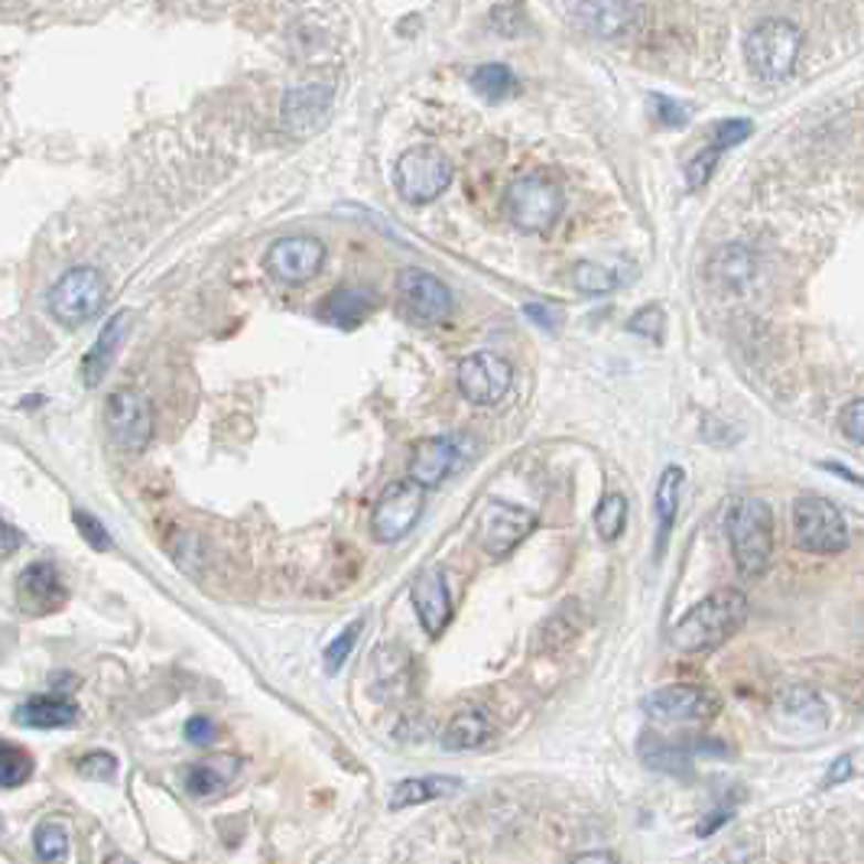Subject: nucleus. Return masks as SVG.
Returning a JSON list of instances; mask_svg holds the SVG:
<instances>
[{
	"label": "nucleus",
	"mask_w": 864,
	"mask_h": 864,
	"mask_svg": "<svg viewBox=\"0 0 864 864\" xmlns=\"http://www.w3.org/2000/svg\"><path fill=\"white\" fill-rule=\"evenodd\" d=\"M326 267V244L312 234H292L280 237L270 250H267V270L274 280L299 287L309 284L312 277H319V270Z\"/></svg>",
	"instance_id": "nucleus-12"
},
{
	"label": "nucleus",
	"mask_w": 864,
	"mask_h": 864,
	"mask_svg": "<svg viewBox=\"0 0 864 864\" xmlns=\"http://www.w3.org/2000/svg\"><path fill=\"white\" fill-rule=\"evenodd\" d=\"M526 312V319H533V322H540L543 329H556V316H553V309H546V306H540V302H533V306H526L523 309Z\"/></svg>",
	"instance_id": "nucleus-45"
},
{
	"label": "nucleus",
	"mask_w": 864,
	"mask_h": 864,
	"mask_svg": "<svg viewBox=\"0 0 864 864\" xmlns=\"http://www.w3.org/2000/svg\"><path fill=\"white\" fill-rule=\"evenodd\" d=\"M105 429L115 446L140 452L153 439V406L140 391H115L105 404Z\"/></svg>",
	"instance_id": "nucleus-10"
},
{
	"label": "nucleus",
	"mask_w": 864,
	"mask_h": 864,
	"mask_svg": "<svg viewBox=\"0 0 864 864\" xmlns=\"http://www.w3.org/2000/svg\"><path fill=\"white\" fill-rule=\"evenodd\" d=\"M397 296L416 322H442L452 312L449 287L439 277H433L419 267H404L397 274Z\"/></svg>",
	"instance_id": "nucleus-15"
},
{
	"label": "nucleus",
	"mask_w": 864,
	"mask_h": 864,
	"mask_svg": "<svg viewBox=\"0 0 864 864\" xmlns=\"http://www.w3.org/2000/svg\"><path fill=\"white\" fill-rule=\"evenodd\" d=\"M394 179H397V192L404 202L426 205V202H436L449 189L452 163L436 147H413L401 157Z\"/></svg>",
	"instance_id": "nucleus-7"
},
{
	"label": "nucleus",
	"mask_w": 864,
	"mask_h": 864,
	"mask_svg": "<svg viewBox=\"0 0 864 864\" xmlns=\"http://www.w3.org/2000/svg\"><path fill=\"white\" fill-rule=\"evenodd\" d=\"M849 774H852V760H849V757H839V760H835V764H832V770H829V777H825V783H829V787H832V783H835V780H845V777H849Z\"/></svg>",
	"instance_id": "nucleus-47"
},
{
	"label": "nucleus",
	"mask_w": 864,
	"mask_h": 864,
	"mask_svg": "<svg viewBox=\"0 0 864 864\" xmlns=\"http://www.w3.org/2000/svg\"><path fill=\"white\" fill-rule=\"evenodd\" d=\"M842 433L858 446L864 442V401L862 397H855L852 404L842 409Z\"/></svg>",
	"instance_id": "nucleus-42"
},
{
	"label": "nucleus",
	"mask_w": 864,
	"mask_h": 864,
	"mask_svg": "<svg viewBox=\"0 0 864 864\" xmlns=\"http://www.w3.org/2000/svg\"><path fill=\"white\" fill-rule=\"evenodd\" d=\"M625 270H618L615 264H598V260H585L573 270V280L582 292H611L625 284Z\"/></svg>",
	"instance_id": "nucleus-31"
},
{
	"label": "nucleus",
	"mask_w": 864,
	"mask_h": 864,
	"mask_svg": "<svg viewBox=\"0 0 864 864\" xmlns=\"http://www.w3.org/2000/svg\"><path fill=\"white\" fill-rule=\"evenodd\" d=\"M185 738H189L192 745H209V742H215V725H212L205 715H195V718H189V725H185Z\"/></svg>",
	"instance_id": "nucleus-44"
},
{
	"label": "nucleus",
	"mask_w": 864,
	"mask_h": 864,
	"mask_svg": "<svg viewBox=\"0 0 864 864\" xmlns=\"http://www.w3.org/2000/svg\"><path fill=\"white\" fill-rule=\"evenodd\" d=\"M335 98V85L332 82H302L296 88H289L284 95V127L296 137H306L312 130H319V124L329 117Z\"/></svg>",
	"instance_id": "nucleus-16"
},
{
	"label": "nucleus",
	"mask_w": 864,
	"mask_h": 864,
	"mask_svg": "<svg viewBox=\"0 0 864 864\" xmlns=\"http://www.w3.org/2000/svg\"><path fill=\"white\" fill-rule=\"evenodd\" d=\"M371 309H374V292L361 287H342L329 292V299L322 302L319 312L339 329H354L371 316Z\"/></svg>",
	"instance_id": "nucleus-27"
},
{
	"label": "nucleus",
	"mask_w": 864,
	"mask_h": 864,
	"mask_svg": "<svg viewBox=\"0 0 864 864\" xmlns=\"http://www.w3.org/2000/svg\"><path fill=\"white\" fill-rule=\"evenodd\" d=\"M409 598H413V608H416L423 631L429 637L442 634L449 618H452V595H449L442 569H426V573L413 578Z\"/></svg>",
	"instance_id": "nucleus-18"
},
{
	"label": "nucleus",
	"mask_w": 864,
	"mask_h": 864,
	"mask_svg": "<svg viewBox=\"0 0 864 864\" xmlns=\"http://www.w3.org/2000/svg\"><path fill=\"white\" fill-rule=\"evenodd\" d=\"M793 540L807 553H842L849 546V526L842 511L819 494H803L793 501Z\"/></svg>",
	"instance_id": "nucleus-6"
},
{
	"label": "nucleus",
	"mask_w": 864,
	"mask_h": 864,
	"mask_svg": "<svg viewBox=\"0 0 864 864\" xmlns=\"http://www.w3.org/2000/svg\"><path fill=\"white\" fill-rule=\"evenodd\" d=\"M573 864H618L608 852H585V855H578Z\"/></svg>",
	"instance_id": "nucleus-48"
},
{
	"label": "nucleus",
	"mask_w": 864,
	"mask_h": 864,
	"mask_svg": "<svg viewBox=\"0 0 864 864\" xmlns=\"http://www.w3.org/2000/svg\"><path fill=\"white\" fill-rule=\"evenodd\" d=\"M650 102H653V115H657V120H660L663 127H683L692 117L690 105L673 102V98H666V95H653Z\"/></svg>",
	"instance_id": "nucleus-41"
},
{
	"label": "nucleus",
	"mask_w": 864,
	"mask_h": 864,
	"mask_svg": "<svg viewBox=\"0 0 864 864\" xmlns=\"http://www.w3.org/2000/svg\"><path fill=\"white\" fill-rule=\"evenodd\" d=\"M718 150L715 147H705V150H698L695 157L690 160V167H686V179H690V185L692 189H702L708 179H712V173H715V167H718Z\"/></svg>",
	"instance_id": "nucleus-40"
},
{
	"label": "nucleus",
	"mask_w": 864,
	"mask_h": 864,
	"mask_svg": "<svg viewBox=\"0 0 864 864\" xmlns=\"http://www.w3.org/2000/svg\"><path fill=\"white\" fill-rule=\"evenodd\" d=\"M13 722L17 725H26V728H68L78 722V705L62 698V695H33L30 702H23L17 712H13Z\"/></svg>",
	"instance_id": "nucleus-23"
},
{
	"label": "nucleus",
	"mask_w": 864,
	"mask_h": 864,
	"mask_svg": "<svg viewBox=\"0 0 864 864\" xmlns=\"http://www.w3.org/2000/svg\"><path fill=\"white\" fill-rule=\"evenodd\" d=\"M426 508V491L416 488L413 481H394L384 488V494L374 504L371 514V530L381 543H397L416 526Z\"/></svg>",
	"instance_id": "nucleus-11"
},
{
	"label": "nucleus",
	"mask_w": 864,
	"mask_h": 864,
	"mask_svg": "<svg viewBox=\"0 0 864 864\" xmlns=\"http://www.w3.org/2000/svg\"><path fill=\"white\" fill-rule=\"evenodd\" d=\"M625 523H628V498L618 494V491L605 494V498L598 501V508H595V526H598V536H601L605 543H615V540H621Z\"/></svg>",
	"instance_id": "nucleus-30"
},
{
	"label": "nucleus",
	"mask_w": 864,
	"mask_h": 864,
	"mask_svg": "<svg viewBox=\"0 0 864 864\" xmlns=\"http://www.w3.org/2000/svg\"><path fill=\"white\" fill-rule=\"evenodd\" d=\"M75 770L85 777V780H115L117 774V760L115 754H108V750H92V754H85L78 764H75Z\"/></svg>",
	"instance_id": "nucleus-37"
},
{
	"label": "nucleus",
	"mask_w": 864,
	"mask_h": 864,
	"mask_svg": "<svg viewBox=\"0 0 864 864\" xmlns=\"http://www.w3.org/2000/svg\"><path fill=\"white\" fill-rule=\"evenodd\" d=\"M459 787L456 777H409L404 783H397V790L391 793V809H406L439 800L446 793H452Z\"/></svg>",
	"instance_id": "nucleus-29"
},
{
	"label": "nucleus",
	"mask_w": 864,
	"mask_h": 864,
	"mask_svg": "<svg viewBox=\"0 0 864 864\" xmlns=\"http://www.w3.org/2000/svg\"><path fill=\"white\" fill-rule=\"evenodd\" d=\"M582 628H585V611L576 598H569L556 608V615L546 618V625L540 628V637H536V647L543 653H556V650L569 647L582 634Z\"/></svg>",
	"instance_id": "nucleus-28"
},
{
	"label": "nucleus",
	"mask_w": 864,
	"mask_h": 864,
	"mask_svg": "<svg viewBox=\"0 0 864 864\" xmlns=\"http://www.w3.org/2000/svg\"><path fill=\"white\" fill-rule=\"evenodd\" d=\"M237 770H241V760L234 754L205 757V760H199L185 770V790L192 797H215L237 777Z\"/></svg>",
	"instance_id": "nucleus-24"
},
{
	"label": "nucleus",
	"mask_w": 864,
	"mask_h": 864,
	"mask_svg": "<svg viewBox=\"0 0 864 864\" xmlns=\"http://www.w3.org/2000/svg\"><path fill=\"white\" fill-rule=\"evenodd\" d=\"M127 326H130V312H127V309H124V312H115V316L105 322L98 342L88 348V354L82 358V381H85L88 387H98V384L105 381V374L111 371L117 351L124 345Z\"/></svg>",
	"instance_id": "nucleus-21"
},
{
	"label": "nucleus",
	"mask_w": 864,
	"mask_h": 864,
	"mask_svg": "<svg viewBox=\"0 0 864 864\" xmlns=\"http://www.w3.org/2000/svg\"><path fill=\"white\" fill-rule=\"evenodd\" d=\"M563 189L550 173H526L514 179L504 192L508 218L526 234H546L563 218Z\"/></svg>",
	"instance_id": "nucleus-3"
},
{
	"label": "nucleus",
	"mask_w": 864,
	"mask_h": 864,
	"mask_svg": "<svg viewBox=\"0 0 864 864\" xmlns=\"http://www.w3.org/2000/svg\"><path fill=\"white\" fill-rule=\"evenodd\" d=\"M708 277L722 289H745L754 280V254L742 244H725L708 260Z\"/></svg>",
	"instance_id": "nucleus-26"
},
{
	"label": "nucleus",
	"mask_w": 864,
	"mask_h": 864,
	"mask_svg": "<svg viewBox=\"0 0 864 864\" xmlns=\"http://www.w3.org/2000/svg\"><path fill=\"white\" fill-rule=\"evenodd\" d=\"M825 705L807 686H793L774 702V722L787 732H822L825 728Z\"/></svg>",
	"instance_id": "nucleus-20"
},
{
	"label": "nucleus",
	"mask_w": 864,
	"mask_h": 864,
	"mask_svg": "<svg viewBox=\"0 0 864 864\" xmlns=\"http://www.w3.org/2000/svg\"><path fill=\"white\" fill-rule=\"evenodd\" d=\"M471 85L478 88V95H484L488 102H504L518 92V82L511 75L508 65H481L471 75Z\"/></svg>",
	"instance_id": "nucleus-32"
},
{
	"label": "nucleus",
	"mask_w": 864,
	"mask_h": 864,
	"mask_svg": "<svg viewBox=\"0 0 864 864\" xmlns=\"http://www.w3.org/2000/svg\"><path fill=\"white\" fill-rule=\"evenodd\" d=\"M108 302V280L95 267H72L50 289V312L65 329H82Z\"/></svg>",
	"instance_id": "nucleus-5"
},
{
	"label": "nucleus",
	"mask_w": 864,
	"mask_h": 864,
	"mask_svg": "<svg viewBox=\"0 0 864 864\" xmlns=\"http://www.w3.org/2000/svg\"><path fill=\"white\" fill-rule=\"evenodd\" d=\"M750 130H754V124H750L748 117H732V120H722V124L715 127V134H712V147H715L718 153H725V150L738 147L742 140H748Z\"/></svg>",
	"instance_id": "nucleus-36"
},
{
	"label": "nucleus",
	"mask_w": 864,
	"mask_h": 864,
	"mask_svg": "<svg viewBox=\"0 0 864 864\" xmlns=\"http://www.w3.org/2000/svg\"><path fill=\"white\" fill-rule=\"evenodd\" d=\"M722 708L718 695L705 686H692V683H680V686H663V690L650 692L643 698V712L653 722H673V725H695V722H708L715 718Z\"/></svg>",
	"instance_id": "nucleus-9"
},
{
	"label": "nucleus",
	"mask_w": 864,
	"mask_h": 864,
	"mask_svg": "<svg viewBox=\"0 0 864 864\" xmlns=\"http://www.w3.org/2000/svg\"><path fill=\"white\" fill-rule=\"evenodd\" d=\"M511 384H514V367L494 351H474L459 364V391L468 404H501Z\"/></svg>",
	"instance_id": "nucleus-8"
},
{
	"label": "nucleus",
	"mask_w": 864,
	"mask_h": 864,
	"mask_svg": "<svg viewBox=\"0 0 864 864\" xmlns=\"http://www.w3.org/2000/svg\"><path fill=\"white\" fill-rule=\"evenodd\" d=\"M33 777V757L30 750L0 742V790H13Z\"/></svg>",
	"instance_id": "nucleus-33"
},
{
	"label": "nucleus",
	"mask_w": 864,
	"mask_h": 864,
	"mask_svg": "<svg viewBox=\"0 0 864 864\" xmlns=\"http://www.w3.org/2000/svg\"><path fill=\"white\" fill-rule=\"evenodd\" d=\"M683 488H686V471L680 465H666L660 481H657V498H653V511H657V556L663 553V546L670 540V530L676 523Z\"/></svg>",
	"instance_id": "nucleus-22"
},
{
	"label": "nucleus",
	"mask_w": 864,
	"mask_h": 864,
	"mask_svg": "<svg viewBox=\"0 0 864 864\" xmlns=\"http://www.w3.org/2000/svg\"><path fill=\"white\" fill-rule=\"evenodd\" d=\"M75 520V530L82 533V540L92 546V550H98V553H105V550H111V533L105 530V523L102 520H95L88 511H75L72 514Z\"/></svg>",
	"instance_id": "nucleus-38"
},
{
	"label": "nucleus",
	"mask_w": 864,
	"mask_h": 864,
	"mask_svg": "<svg viewBox=\"0 0 864 864\" xmlns=\"http://www.w3.org/2000/svg\"><path fill=\"white\" fill-rule=\"evenodd\" d=\"M33 849H36V855H40L43 862H65V855H68V835H65V829L56 825V822H43V825L33 832Z\"/></svg>",
	"instance_id": "nucleus-34"
},
{
	"label": "nucleus",
	"mask_w": 864,
	"mask_h": 864,
	"mask_svg": "<svg viewBox=\"0 0 864 864\" xmlns=\"http://www.w3.org/2000/svg\"><path fill=\"white\" fill-rule=\"evenodd\" d=\"M358 637H361V621H354L348 631H342V634L326 647V670H329V673H339V670H342V663L348 660V653L354 650Z\"/></svg>",
	"instance_id": "nucleus-39"
},
{
	"label": "nucleus",
	"mask_w": 864,
	"mask_h": 864,
	"mask_svg": "<svg viewBox=\"0 0 864 864\" xmlns=\"http://www.w3.org/2000/svg\"><path fill=\"white\" fill-rule=\"evenodd\" d=\"M800 46H803V30L790 20L774 17L750 30L745 40V58L757 78L783 82L800 58Z\"/></svg>",
	"instance_id": "nucleus-4"
},
{
	"label": "nucleus",
	"mask_w": 864,
	"mask_h": 864,
	"mask_svg": "<svg viewBox=\"0 0 864 864\" xmlns=\"http://www.w3.org/2000/svg\"><path fill=\"white\" fill-rule=\"evenodd\" d=\"M728 540L742 573L760 576L774 553V514L764 498L745 494L728 511Z\"/></svg>",
	"instance_id": "nucleus-2"
},
{
	"label": "nucleus",
	"mask_w": 864,
	"mask_h": 864,
	"mask_svg": "<svg viewBox=\"0 0 864 864\" xmlns=\"http://www.w3.org/2000/svg\"><path fill=\"white\" fill-rule=\"evenodd\" d=\"M23 543H26V536H23L10 520L0 518V559H10Z\"/></svg>",
	"instance_id": "nucleus-43"
},
{
	"label": "nucleus",
	"mask_w": 864,
	"mask_h": 864,
	"mask_svg": "<svg viewBox=\"0 0 864 864\" xmlns=\"http://www.w3.org/2000/svg\"><path fill=\"white\" fill-rule=\"evenodd\" d=\"M108 864H134V862H130V858H124V855H115V858H111Z\"/></svg>",
	"instance_id": "nucleus-49"
},
{
	"label": "nucleus",
	"mask_w": 864,
	"mask_h": 864,
	"mask_svg": "<svg viewBox=\"0 0 864 864\" xmlns=\"http://www.w3.org/2000/svg\"><path fill=\"white\" fill-rule=\"evenodd\" d=\"M745 621H748V598L735 588H722L705 595L673 625L670 643L680 653H705L732 640Z\"/></svg>",
	"instance_id": "nucleus-1"
},
{
	"label": "nucleus",
	"mask_w": 864,
	"mask_h": 864,
	"mask_svg": "<svg viewBox=\"0 0 864 864\" xmlns=\"http://www.w3.org/2000/svg\"><path fill=\"white\" fill-rule=\"evenodd\" d=\"M459 465V442L436 436V439H423L416 442L413 456H409V481L416 488H436L446 481L449 471H456Z\"/></svg>",
	"instance_id": "nucleus-19"
},
{
	"label": "nucleus",
	"mask_w": 864,
	"mask_h": 864,
	"mask_svg": "<svg viewBox=\"0 0 864 864\" xmlns=\"http://www.w3.org/2000/svg\"><path fill=\"white\" fill-rule=\"evenodd\" d=\"M65 601H68V588L53 563H33L17 578V605L33 618L53 615Z\"/></svg>",
	"instance_id": "nucleus-17"
},
{
	"label": "nucleus",
	"mask_w": 864,
	"mask_h": 864,
	"mask_svg": "<svg viewBox=\"0 0 864 864\" xmlns=\"http://www.w3.org/2000/svg\"><path fill=\"white\" fill-rule=\"evenodd\" d=\"M491 732H494V725H491L488 712L478 708V705H468V708H461V712H456V715L449 718V725H446V732H442V748H478V745H484V742L491 738Z\"/></svg>",
	"instance_id": "nucleus-25"
},
{
	"label": "nucleus",
	"mask_w": 864,
	"mask_h": 864,
	"mask_svg": "<svg viewBox=\"0 0 864 864\" xmlns=\"http://www.w3.org/2000/svg\"><path fill=\"white\" fill-rule=\"evenodd\" d=\"M728 858H732V864H760V852L754 845H735Z\"/></svg>",
	"instance_id": "nucleus-46"
},
{
	"label": "nucleus",
	"mask_w": 864,
	"mask_h": 864,
	"mask_svg": "<svg viewBox=\"0 0 864 864\" xmlns=\"http://www.w3.org/2000/svg\"><path fill=\"white\" fill-rule=\"evenodd\" d=\"M576 30L582 33H591V36H605V40H615V36H625L631 33L643 10L637 3H621V0H598V3H559L556 7Z\"/></svg>",
	"instance_id": "nucleus-14"
},
{
	"label": "nucleus",
	"mask_w": 864,
	"mask_h": 864,
	"mask_svg": "<svg viewBox=\"0 0 864 864\" xmlns=\"http://www.w3.org/2000/svg\"><path fill=\"white\" fill-rule=\"evenodd\" d=\"M663 329H666V312L660 306H643L640 312H634L628 319V332H634V335L647 339V342H660Z\"/></svg>",
	"instance_id": "nucleus-35"
},
{
	"label": "nucleus",
	"mask_w": 864,
	"mask_h": 864,
	"mask_svg": "<svg viewBox=\"0 0 864 864\" xmlns=\"http://www.w3.org/2000/svg\"><path fill=\"white\" fill-rule=\"evenodd\" d=\"M536 526V514L526 511V508H518V504H508V501H491L484 511H481V523H478V543L488 556L501 559L508 556L511 550H518L520 543L533 533Z\"/></svg>",
	"instance_id": "nucleus-13"
}]
</instances>
